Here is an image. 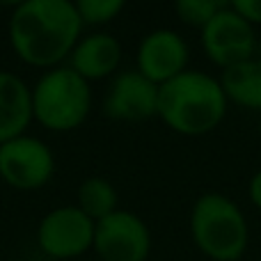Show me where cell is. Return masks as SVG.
Listing matches in <instances>:
<instances>
[{"mask_svg":"<svg viewBox=\"0 0 261 261\" xmlns=\"http://www.w3.org/2000/svg\"><path fill=\"white\" fill-rule=\"evenodd\" d=\"M83 21L71 0H23L7 21V37L14 55L32 69L67 64L83 37Z\"/></svg>","mask_w":261,"mask_h":261,"instance_id":"cell-1","label":"cell"},{"mask_svg":"<svg viewBox=\"0 0 261 261\" xmlns=\"http://www.w3.org/2000/svg\"><path fill=\"white\" fill-rule=\"evenodd\" d=\"M151 248V229L133 211L117 208L94 225L92 250L101 261H147Z\"/></svg>","mask_w":261,"mask_h":261,"instance_id":"cell-8","label":"cell"},{"mask_svg":"<svg viewBox=\"0 0 261 261\" xmlns=\"http://www.w3.org/2000/svg\"><path fill=\"white\" fill-rule=\"evenodd\" d=\"M229 101L220 78L199 69H186L181 76L158 87L156 117L172 133L202 138L213 133L227 117Z\"/></svg>","mask_w":261,"mask_h":261,"instance_id":"cell-2","label":"cell"},{"mask_svg":"<svg viewBox=\"0 0 261 261\" xmlns=\"http://www.w3.org/2000/svg\"><path fill=\"white\" fill-rule=\"evenodd\" d=\"M101 110L115 122H147L158 113V85L135 69L119 71L106 87Z\"/></svg>","mask_w":261,"mask_h":261,"instance_id":"cell-10","label":"cell"},{"mask_svg":"<svg viewBox=\"0 0 261 261\" xmlns=\"http://www.w3.org/2000/svg\"><path fill=\"white\" fill-rule=\"evenodd\" d=\"M188 41L179 30L172 28H156L147 32L135 50V71L158 87L181 76L188 69Z\"/></svg>","mask_w":261,"mask_h":261,"instance_id":"cell-9","label":"cell"},{"mask_svg":"<svg viewBox=\"0 0 261 261\" xmlns=\"http://www.w3.org/2000/svg\"><path fill=\"white\" fill-rule=\"evenodd\" d=\"M94 225L76 204L55 206L37 225V245L55 261L78 259L94 245Z\"/></svg>","mask_w":261,"mask_h":261,"instance_id":"cell-6","label":"cell"},{"mask_svg":"<svg viewBox=\"0 0 261 261\" xmlns=\"http://www.w3.org/2000/svg\"><path fill=\"white\" fill-rule=\"evenodd\" d=\"M76 206L90 220L99 222L101 218L110 216L119 208V195L113 181L106 176H87L81 181L76 190Z\"/></svg>","mask_w":261,"mask_h":261,"instance_id":"cell-14","label":"cell"},{"mask_svg":"<svg viewBox=\"0 0 261 261\" xmlns=\"http://www.w3.org/2000/svg\"><path fill=\"white\" fill-rule=\"evenodd\" d=\"M259 140H261V115H259Z\"/></svg>","mask_w":261,"mask_h":261,"instance_id":"cell-19","label":"cell"},{"mask_svg":"<svg viewBox=\"0 0 261 261\" xmlns=\"http://www.w3.org/2000/svg\"><path fill=\"white\" fill-rule=\"evenodd\" d=\"M204 55L216 64L220 71L254 58L259 50L257 30L234 12L229 3L199 30Z\"/></svg>","mask_w":261,"mask_h":261,"instance_id":"cell-7","label":"cell"},{"mask_svg":"<svg viewBox=\"0 0 261 261\" xmlns=\"http://www.w3.org/2000/svg\"><path fill=\"white\" fill-rule=\"evenodd\" d=\"M126 9L124 0H76V12L83 28H106Z\"/></svg>","mask_w":261,"mask_h":261,"instance_id":"cell-15","label":"cell"},{"mask_svg":"<svg viewBox=\"0 0 261 261\" xmlns=\"http://www.w3.org/2000/svg\"><path fill=\"white\" fill-rule=\"evenodd\" d=\"M30 90L32 119L50 133H71L81 128L92 113V85L69 64L41 71Z\"/></svg>","mask_w":261,"mask_h":261,"instance_id":"cell-4","label":"cell"},{"mask_svg":"<svg viewBox=\"0 0 261 261\" xmlns=\"http://www.w3.org/2000/svg\"><path fill=\"white\" fill-rule=\"evenodd\" d=\"M58 170L55 153L37 135H18L0 144V179L9 188L32 193L50 184Z\"/></svg>","mask_w":261,"mask_h":261,"instance_id":"cell-5","label":"cell"},{"mask_svg":"<svg viewBox=\"0 0 261 261\" xmlns=\"http://www.w3.org/2000/svg\"><path fill=\"white\" fill-rule=\"evenodd\" d=\"M190 239L211 261H241L250 245L243 208L222 193H204L190 208Z\"/></svg>","mask_w":261,"mask_h":261,"instance_id":"cell-3","label":"cell"},{"mask_svg":"<svg viewBox=\"0 0 261 261\" xmlns=\"http://www.w3.org/2000/svg\"><path fill=\"white\" fill-rule=\"evenodd\" d=\"M124 48L117 37L106 30H94L78 39L67 64L92 85V83L108 81L115 73H119Z\"/></svg>","mask_w":261,"mask_h":261,"instance_id":"cell-11","label":"cell"},{"mask_svg":"<svg viewBox=\"0 0 261 261\" xmlns=\"http://www.w3.org/2000/svg\"><path fill=\"white\" fill-rule=\"evenodd\" d=\"M220 85L229 103L261 115V58L245 60L220 73Z\"/></svg>","mask_w":261,"mask_h":261,"instance_id":"cell-13","label":"cell"},{"mask_svg":"<svg viewBox=\"0 0 261 261\" xmlns=\"http://www.w3.org/2000/svg\"><path fill=\"white\" fill-rule=\"evenodd\" d=\"M32 119V90L18 73L0 69V144L25 135Z\"/></svg>","mask_w":261,"mask_h":261,"instance_id":"cell-12","label":"cell"},{"mask_svg":"<svg viewBox=\"0 0 261 261\" xmlns=\"http://www.w3.org/2000/svg\"><path fill=\"white\" fill-rule=\"evenodd\" d=\"M225 5L227 3H222V0H179L174 5V14L184 25L202 30Z\"/></svg>","mask_w":261,"mask_h":261,"instance_id":"cell-16","label":"cell"},{"mask_svg":"<svg viewBox=\"0 0 261 261\" xmlns=\"http://www.w3.org/2000/svg\"><path fill=\"white\" fill-rule=\"evenodd\" d=\"M248 199L254 208L261 211V167L250 176V181H248Z\"/></svg>","mask_w":261,"mask_h":261,"instance_id":"cell-18","label":"cell"},{"mask_svg":"<svg viewBox=\"0 0 261 261\" xmlns=\"http://www.w3.org/2000/svg\"><path fill=\"white\" fill-rule=\"evenodd\" d=\"M229 5L234 7L236 14H241V16L254 28V30L261 28V0H231Z\"/></svg>","mask_w":261,"mask_h":261,"instance_id":"cell-17","label":"cell"}]
</instances>
